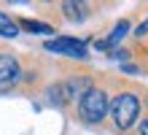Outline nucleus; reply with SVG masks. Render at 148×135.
Masks as SVG:
<instances>
[{
    "label": "nucleus",
    "mask_w": 148,
    "mask_h": 135,
    "mask_svg": "<svg viewBox=\"0 0 148 135\" xmlns=\"http://www.w3.org/2000/svg\"><path fill=\"white\" fill-rule=\"evenodd\" d=\"M108 108H110V119H113V124H116L119 130H129L137 122V116H140V100H137L132 92L116 95V100Z\"/></svg>",
    "instance_id": "1"
},
{
    "label": "nucleus",
    "mask_w": 148,
    "mask_h": 135,
    "mask_svg": "<svg viewBox=\"0 0 148 135\" xmlns=\"http://www.w3.org/2000/svg\"><path fill=\"white\" fill-rule=\"evenodd\" d=\"M78 111L86 122H102L108 114V95L102 89H89V92L81 95V103H78Z\"/></svg>",
    "instance_id": "2"
},
{
    "label": "nucleus",
    "mask_w": 148,
    "mask_h": 135,
    "mask_svg": "<svg viewBox=\"0 0 148 135\" xmlns=\"http://www.w3.org/2000/svg\"><path fill=\"white\" fill-rule=\"evenodd\" d=\"M46 51L54 54H67V57H86V43L75 38H54L46 43Z\"/></svg>",
    "instance_id": "3"
},
{
    "label": "nucleus",
    "mask_w": 148,
    "mask_h": 135,
    "mask_svg": "<svg viewBox=\"0 0 148 135\" xmlns=\"http://www.w3.org/2000/svg\"><path fill=\"white\" fill-rule=\"evenodd\" d=\"M19 62H16L11 54H0V92L11 89L16 81H19Z\"/></svg>",
    "instance_id": "4"
},
{
    "label": "nucleus",
    "mask_w": 148,
    "mask_h": 135,
    "mask_svg": "<svg viewBox=\"0 0 148 135\" xmlns=\"http://www.w3.org/2000/svg\"><path fill=\"white\" fill-rule=\"evenodd\" d=\"M62 14L67 16V19H84V16H86V3H73V0H70V3H62Z\"/></svg>",
    "instance_id": "5"
},
{
    "label": "nucleus",
    "mask_w": 148,
    "mask_h": 135,
    "mask_svg": "<svg viewBox=\"0 0 148 135\" xmlns=\"http://www.w3.org/2000/svg\"><path fill=\"white\" fill-rule=\"evenodd\" d=\"M16 33H19V30H16V24L8 19L5 14H0V35H5V38H14Z\"/></svg>",
    "instance_id": "6"
},
{
    "label": "nucleus",
    "mask_w": 148,
    "mask_h": 135,
    "mask_svg": "<svg viewBox=\"0 0 148 135\" xmlns=\"http://www.w3.org/2000/svg\"><path fill=\"white\" fill-rule=\"evenodd\" d=\"M27 33H51V27L49 24H43V22H32V19H22L19 22Z\"/></svg>",
    "instance_id": "7"
},
{
    "label": "nucleus",
    "mask_w": 148,
    "mask_h": 135,
    "mask_svg": "<svg viewBox=\"0 0 148 135\" xmlns=\"http://www.w3.org/2000/svg\"><path fill=\"white\" fill-rule=\"evenodd\" d=\"M135 33H137V35H145V33H148V19H145V22H143L140 27H137V30H135Z\"/></svg>",
    "instance_id": "8"
},
{
    "label": "nucleus",
    "mask_w": 148,
    "mask_h": 135,
    "mask_svg": "<svg viewBox=\"0 0 148 135\" xmlns=\"http://www.w3.org/2000/svg\"><path fill=\"white\" fill-rule=\"evenodd\" d=\"M140 135H148V122H143V124H140Z\"/></svg>",
    "instance_id": "9"
}]
</instances>
